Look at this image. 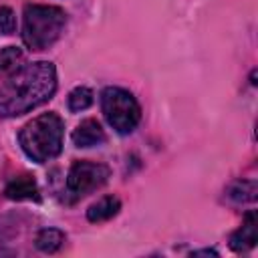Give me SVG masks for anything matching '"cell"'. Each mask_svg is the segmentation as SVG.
Returning a JSON list of instances; mask_svg holds the SVG:
<instances>
[{
	"label": "cell",
	"instance_id": "obj_1",
	"mask_svg": "<svg viewBox=\"0 0 258 258\" xmlns=\"http://www.w3.org/2000/svg\"><path fill=\"white\" fill-rule=\"evenodd\" d=\"M56 91L52 62L38 60L18 67L0 87V117H18L46 103Z\"/></svg>",
	"mask_w": 258,
	"mask_h": 258
},
{
	"label": "cell",
	"instance_id": "obj_2",
	"mask_svg": "<svg viewBox=\"0 0 258 258\" xmlns=\"http://www.w3.org/2000/svg\"><path fill=\"white\" fill-rule=\"evenodd\" d=\"M62 133V119L56 113H42L20 129L18 143L32 161L44 163L60 153Z\"/></svg>",
	"mask_w": 258,
	"mask_h": 258
},
{
	"label": "cell",
	"instance_id": "obj_3",
	"mask_svg": "<svg viewBox=\"0 0 258 258\" xmlns=\"http://www.w3.org/2000/svg\"><path fill=\"white\" fill-rule=\"evenodd\" d=\"M64 24H67V14L62 8L28 4L24 6L22 40L30 50H44L60 36Z\"/></svg>",
	"mask_w": 258,
	"mask_h": 258
},
{
	"label": "cell",
	"instance_id": "obj_4",
	"mask_svg": "<svg viewBox=\"0 0 258 258\" xmlns=\"http://www.w3.org/2000/svg\"><path fill=\"white\" fill-rule=\"evenodd\" d=\"M101 109L107 123L121 135L131 133L141 119V109L135 97L119 87H107L101 93Z\"/></svg>",
	"mask_w": 258,
	"mask_h": 258
},
{
	"label": "cell",
	"instance_id": "obj_5",
	"mask_svg": "<svg viewBox=\"0 0 258 258\" xmlns=\"http://www.w3.org/2000/svg\"><path fill=\"white\" fill-rule=\"evenodd\" d=\"M111 169L105 163H95V161H75L69 169L67 183H64V194L67 202H77L91 191L99 189L107 179H109Z\"/></svg>",
	"mask_w": 258,
	"mask_h": 258
},
{
	"label": "cell",
	"instance_id": "obj_6",
	"mask_svg": "<svg viewBox=\"0 0 258 258\" xmlns=\"http://www.w3.org/2000/svg\"><path fill=\"white\" fill-rule=\"evenodd\" d=\"M4 196L10 198V200H34V202L40 200V196H38V185H36L34 177L28 175V173L14 175V177L6 183Z\"/></svg>",
	"mask_w": 258,
	"mask_h": 258
},
{
	"label": "cell",
	"instance_id": "obj_7",
	"mask_svg": "<svg viewBox=\"0 0 258 258\" xmlns=\"http://www.w3.org/2000/svg\"><path fill=\"white\" fill-rule=\"evenodd\" d=\"M73 143L77 147H95L105 143V131L97 119H85L73 131Z\"/></svg>",
	"mask_w": 258,
	"mask_h": 258
},
{
	"label": "cell",
	"instance_id": "obj_8",
	"mask_svg": "<svg viewBox=\"0 0 258 258\" xmlns=\"http://www.w3.org/2000/svg\"><path fill=\"white\" fill-rule=\"evenodd\" d=\"M254 244H256V214L254 212H248L242 228H238L232 234L230 246L236 252H244V250H250Z\"/></svg>",
	"mask_w": 258,
	"mask_h": 258
},
{
	"label": "cell",
	"instance_id": "obj_9",
	"mask_svg": "<svg viewBox=\"0 0 258 258\" xmlns=\"http://www.w3.org/2000/svg\"><path fill=\"white\" fill-rule=\"evenodd\" d=\"M119 210H121L119 198L107 196L87 210V218H89V222H105V220H111Z\"/></svg>",
	"mask_w": 258,
	"mask_h": 258
},
{
	"label": "cell",
	"instance_id": "obj_10",
	"mask_svg": "<svg viewBox=\"0 0 258 258\" xmlns=\"http://www.w3.org/2000/svg\"><path fill=\"white\" fill-rule=\"evenodd\" d=\"M62 242H64V234L60 230H56V228H44V230H40L36 234V240H34L36 248L40 252H46V254L56 252L62 246Z\"/></svg>",
	"mask_w": 258,
	"mask_h": 258
},
{
	"label": "cell",
	"instance_id": "obj_11",
	"mask_svg": "<svg viewBox=\"0 0 258 258\" xmlns=\"http://www.w3.org/2000/svg\"><path fill=\"white\" fill-rule=\"evenodd\" d=\"M228 198L236 204H244V202H254L256 200V181L252 179H240L234 181L228 187Z\"/></svg>",
	"mask_w": 258,
	"mask_h": 258
},
{
	"label": "cell",
	"instance_id": "obj_12",
	"mask_svg": "<svg viewBox=\"0 0 258 258\" xmlns=\"http://www.w3.org/2000/svg\"><path fill=\"white\" fill-rule=\"evenodd\" d=\"M22 62V50L16 46H4L0 48V75L14 73Z\"/></svg>",
	"mask_w": 258,
	"mask_h": 258
},
{
	"label": "cell",
	"instance_id": "obj_13",
	"mask_svg": "<svg viewBox=\"0 0 258 258\" xmlns=\"http://www.w3.org/2000/svg\"><path fill=\"white\" fill-rule=\"evenodd\" d=\"M93 105V91L87 89V87H77L69 93V109L73 113H79V111H85Z\"/></svg>",
	"mask_w": 258,
	"mask_h": 258
},
{
	"label": "cell",
	"instance_id": "obj_14",
	"mask_svg": "<svg viewBox=\"0 0 258 258\" xmlns=\"http://www.w3.org/2000/svg\"><path fill=\"white\" fill-rule=\"evenodd\" d=\"M16 30V16L8 6L0 8V32L2 34H12Z\"/></svg>",
	"mask_w": 258,
	"mask_h": 258
}]
</instances>
